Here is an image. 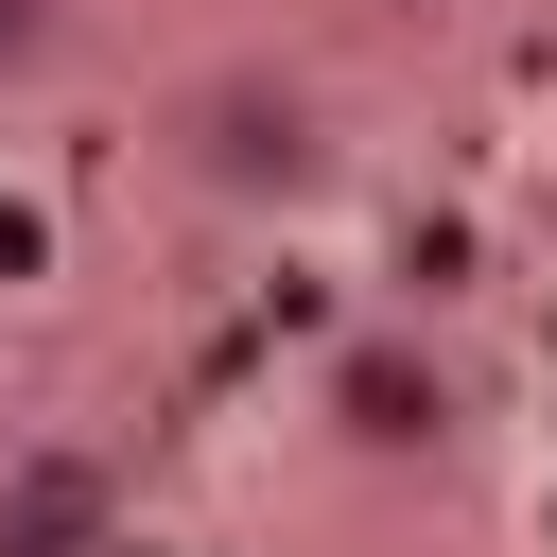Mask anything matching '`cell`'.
Instances as JSON below:
<instances>
[{
  "mask_svg": "<svg viewBox=\"0 0 557 557\" xmlns=\"http://www.w3.org/2000/svg\"><path fill=\"white\" fill-rule=\"evenodd\" d=\"M174 174H191L226 226H313V209L348 191V122H331V87H313V70L226 52V70H191V87H174Z\"/></svg>",
  "mask_w": 557,
  "mask_h": 557,
  "instance_id": "1",
  "label": "cell"
},
{
  "mask_svg": "<svg viewBox=\"0 0 557 557\" xmlns=\"http://www.w3.org/2000/svg\"><path fill=\"white\" fill-rule=\"evenodd\" d=\"M313 453L331 470H453L470 453V366L418 331V313H366V331H331L313 348Z\"/></svg>",
  "mask_w": 557,
  "mask_h": 557,
  "instance_id": "2",
  "label": "cell"
},
{
  "mask_svg": "<svg viewBox=\"0 0 557 557\" xmlns=\"http://www.w3.org/2000/svg\"><path fill=\"white\" fill-rule=\"evenodd\" d=\"M122 522H139V487H122V453L87 418L0 435V557H122Z\"/></svg>",
  "mask_w": 557,
  "mask_h": 557,
  "instance_id": "3",
  "label": "cell"
},
{
  "mask_svg": "<svg viewBox=\"0 0 557 557\" xmlns=\"http://www.w3.org/2000/svg\"><path fill=\"white\" fill-rule=\"evenodd\" d=\"M52 35H70L52 0H0V87H17V70H52Z\"/></svg>",
  "mask_w": 557,
  "mask_h": 557,
  "instance_id": "4",
  "label": "cell"
},
{
  "mask_svg": "<svg viewBox=\"0 0 557 557\" xmlns=\"http://www.w3.org/2000/svg\"><path fill=\"white\" fill-rule=\"evenodd\" d=\"M348 17H383V35H435V17H453V0H348Z\"/></svg>",
  "mask_w": 557,
  "mask_h": 557,
  "instance_id": "5",
  "label": "cell"
}]
</instances>
